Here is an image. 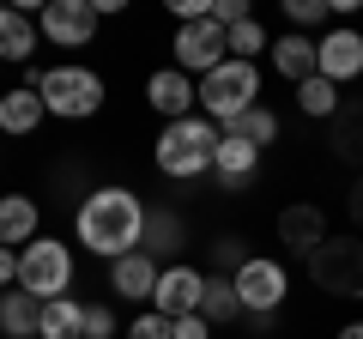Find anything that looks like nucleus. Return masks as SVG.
<instances>
[{"instance_id": "nucleus-4", "label": "nucleus", "mask_w": 363, "mask_h": 339, "mask_svg": "<svg viewBox=\"0 0 363 339\" xmlns=\"http://www.w3.org/2000/svg\"><path fill=\"white\" fill-rule=\"evenodd\" d=\"M30 91L43 97V109L61 121H85L104 109V79L91 73V67H43V73L25 79Z\"/></svg>"}, {"instance_id": "nucleus-6", "label": "nucleus", "mask_w": 363, "mask_h": 339, "mask_svg": "<svg viewBox=\"0 0 363 339\" xmlns=\"http://www.w3.org/2000/svg\"><path fill=\"white\" fill-rule=\"evenodd\" d=\"M309 279L327 297H363V243L357 236H327L309 255Z\"/></svg>"}, {"instance_id": "nucleus-30", "label": "nucleus", "mask_w": 363, "mask_h": 339, "mask_svg": "<svg viewBox=\"0 0 363 339\" xmlns=\"http://www.w3.org/2000/svg\"><path fill=\"white\" fill-rule=\"evenodd\" d=\"M116 333V315H109V303H85V339H109Z\"/></svg>"}, {"instance_id": "nucleus-13", "label": "nucleus", "mask_w": 363, "mask_h": 339, "mask_svg": "<svg viewBox=\"0 0 363 339\" xmlns=\"http://www.w3.org/2000/svg\"><path fill=\"white\" fill-rule=\"evenodd\" d=\"M272 230H279V243H285L291 255H303V261H309L315 248L327 243V212L309 206V200H297V206L279 212V224H272Z\"/></svg>"}, {"instance_id": "nucleus-10", "label": "nucleus", "mask_w": 363, "mask_h": 339, "mask_svg": "<svg viewBox=\"0 0 363 339\" xmlns=\"http://www.w3.org/2000/svg\"><path fill=\"white\" fill-rule=\"evenodd\" d=\"M315 73L333 79V85H351L363 73V30L357 25H333L327 37H315Z\"/></svg>"}, {"instance_id": "nucleus-8", "label": "nucleus", "mask_w": 363, "mask_h": 339, "mask_svg": "<svg viewBox=\"0 0 363 339\" xmlns=\"http://www.w3.org/2000/svg\"><path fill=\"white\" fill-rule=\"evenodd\" d=\"M176 67L188 79H206L212 67L230 61V37H224V25H212V18H200V25H176Z\"/></svg>"}, {"instance_id": "nucleus-29", "label": "nucleus", "mask_w": 363, "mask_h": 339, "mask_svg": "<svg viewBox=\"0 0 363 339\" xmlns=\"http://www.w3.org/2000/svg\"><path fill=\"white\" fill-rule=\"evenodd\" d=\"M145 236H152V248H182V224L169 218V212H157V218L145 224Z\"/></svg>"}, {"instance_id": "nucleus-3", "label": "nucleus", "mask_w": 363, "mask_h": 339, "mask_svg": "<svg viewBox=\"0 0 363 339\" xmlns=\"http://www.w3.org/2000/svg\"><path fill=\"white\" fill-rule=\"evenodd\" d=\"M194 85H200V109H206L212 128H236L260 104V67L255 61H224L206 79H194Z\"/></svg>"}, {"instance_id": "nucleus-32", "label": "nucleus", "mask_w": 363, "mask_h": 339, "mask_svg": "<svg viewBox=\"0 0 363 339\" xmlns=\"http://www.w3.org/2000/svg\"><path fill=\"white\" fill-rule=\"evenodd\" d=\"M176 339H212V321H206V315H182V321H176Z\"/></svg>"}, {"instance_id": "nucleus-25", "label": "nucleus", "mask_w": 363, "mask_h": 339, "mask_svg": "<svg viewBox=\"0 0 363 339\" xmlns=\"http://www.w3.org/2000/svg\"><path fill=\"white\" fill-rule=\"evenodd\" d=\"M224 37H230V61H255V55L272 49V37L260 30V18H242V25H230Z\"/></svg>"}, {"instance_id": "nucleus-26", "label": "nucleus", "mask_w": 363, "mask_h": 339, "mask_svg": "<svg viewBox=\"0 0 363 339\" xmlns=\"http://www.w3.org/2000/svg\"><path fill=\"white\" fill-rule=\"evenodd\" d=\"M224 133H236V140H248V145H272V140H279V116H272L267 104H255L236 128H224Z\"/></svg>"}, {"instance_id": "nucleus-7", "label": "nucleus", "mask_w": 363, "mask_h": 339, "mask_svg": "<svg viewBox=\"0 0 363 339\" xmlns=\"http://www.w3.org/2000/svg\"><path fill=\"white\" fill-rule=\"evenodd\" d=\"M230 285H236V297H242V315H279V303L291 297V273H285V261H272V255H248L230 273Z\"/></svg>"}, {"instance_id": "nucleus-9", "label": "nucleus", "mask_w": 363, "mask_h": 339, "mask_svg": "<svg viewBox=\"0 0 363 339\" xmlns=\"http://www.w3.org/2000/svg\"><path fill=\"white\" fill-rule=\"evenodd\" d=\"M37 30L55 49H85V43L97 37V6H91V0H49L37 13Z\"/></svg>"}, {"instance_id": "nucleus-31", "label": "nucleus", "mask_w": 363, "mask_h": 339, "mask_svg": "<svg viewBox=\"0 0 363 339\" xmlns=\"http://www.w3.org/2000/svg\"><path fill=\"white\" fill-rule=\"evenodd\" d=\"M212 248H218V267H224V273H236V267L248 261V255H242V243H236V236H218V243H212Z\"/></svg>"}, {"instance_id": "nucleus-22", "label": "nucleus", "mask_w": 363, "mask_h": 339, "mask_svg": "<svg viewBox=\"0 0 363 339\" xmlns=\"http://www.w3.org/2000/svg\"><path fill=\"white\" fill-rule=\"evenodd\" d=\"M200 315H206L212 327H218V321H236V315H242V297H236L230 273H206V297H200Z\"/></svg>"}, {"instance_id": "nucleus-35", "label": "nucleus", "mask_w": 363, "mask_h": 339, "mask_svg": "<svg viewBox=\"0 0 363 339\" xmlns=\"http://www.w3.org/2000/svg\"><path fill=\"white\" fill-rule=\"evenodd\" d=\"M339 339H363V321H345V327H339Z\"/></svg>"}, {"instance_id": "nucleus-18", "label": "nucleus", "mask_w": 363, "mask_h": 339, "mask_svg": "<svg viewBox=\"0 0 363 339\" xmlns=\"http://www.w3.org/2000/svg\"><path fill=\"white\" fill-rule=\"evenodd\" d=\"M37 37L43 30L30 25V13L0 6V61H30V55H37Z\"/></svg>"}, {"instance_id": "nucleus-20", "label": "nucleus", "mask_w": 363, "mask_h": 339, "mask_svg": "<svg viewBox=\"0 0 363 339\" xmlns=\"http://www.w3.org/2000/svg\"><path fill=\"white\" fill-rule=\"evenodd\" d=\"M43 97L30 91V85H18V91H6L0 97V133H30V128H43Z\"/></svg>"}, {"instance_id": "nucleus-2", "label": "nucleus", "mask_w": 363, "mask_h": 339, "mask_svg": "<svg viewBox=\"0 0 363 339\" xmlns=\"http://www.w3.org/2000/svg\"><path fill=\"white\" fill-rule=\"evenodd\" d=\"M218 140H224V128H212L206 116L169 121V128L157 133L152 164L164 170L169 182H194V176H206V170H212V152H218Z\"/></svg>"}, {"instance_id": "nucleus-27", "label": "nucleus", "mask_w": 363, "mask_h": 339, "mask_svg": "<svg viewBox=\"0 0 363 339\" xmlns=\"http://www.w3.org/2000/svg\"><path fill=\"white\" fill-rule=\"evenodd\" d=\"M285 18H291V30H303V37H309L315 25H327V18H333V6H327V0H285Z\"/></svg>"}, {"instance_id": "nucleus-24", "label": "nucleus", "mask_w": 363, "mask_h": 339, "mask_svg": "<svg viewBox=\"0 0 363 339\" xmlns=\"http://www.w3.org/2000/svg\"><path fill=\"white\" fill-rule=\"evenodd\" d=\"M333 152L339 157H351V164H363V104H339V116H333Z\"/></svg>"}, {"instance_id": "nucleus-23", "label": "nucleus", "mask_w": 363, "mask_h": 339, "mask_svg": "<svg viewBox=\"0 0 363 339\" xmlns=\"http://www.w3.org/2000/svg\"><path fill=\"white\" fill-rule=\"evenodd\" d=\"M297 109H303V116H315V121H333L339 116V85H333V79H321V73L303 79V85H297Z\"/></svg>"}, {"instance_id": "nucleus-34", "label": "nucleus", "mask_w": 363, "mask_h": 339, "mask_svg": "<svg viewBox=\"0 0 363 339\" xmlns=\"http://www.w3.org/2000/svg\"><path fill=\"white\" fill-rule=\"evenodd\" d=\"M345 212H351V224H357V230H363V176H357V188H351V194H345Z\"/></svg>"}, {"instance_id": "nucleus-15", "label": "nucleus", "mask_w": 363, "mask_h": 339, "mask_svg": "<svg viewBox=\"0 0 363 339\" xmlns=\"http://www.w3.org/2000/svg\"><path fill=\"white\" fill-rule=\"evenodd\" d=\"M255 170H260V145H248V140H236V133H224L218 152H212V176H218L230 194H242V188L255 182Z\"/></svg>"}, {"instance_id": "nucleus-14", "label": "nucleus", "mask_w": 363, "mask_h": 339, "mask_svg": "<svg viewBox=\"0 0 363 339\" xmlns=\"http://www.w3.org/2000/svg\"><path fill=\"white\" fill-rule=\"evenodd\" d=\"M157 261H152V248H133V255H121L116 267H109V291L128 303H152L157 297Z\"/></svg>"}, {"instance_id": "nucleus-28", "label": "nucleus", "mask_w": 363, "mask_h": 339, "mask_svg": "<svg viewBox=\"0 0 363 339\" xmlns=\"http://www.w3.org/2000/svg\"><path fill=\"white\" fill-rule=\"evenodd\" d=\"M128 339H176V321H169V315H157V309H145V315H133Z\"/></svg>"}, {"instance_id": "nucleus-5", "label": "nucleus", "mask_w": 363, "mask_h": 339, "mask_svg": "<svg viewBox=\"0 0 363 339\" xmlns=\"http://www.w3.org/2000/svg\"><path fill=\"white\" fill-rule=\"evenodd\" d=\"M67 285H73V248L61 236H37L18 248V291H30L37 303H55L67 297Z\"/></svg>"}, {"instance_id": "nucleus-16", "label": "nucleus", "mask_w": 363, "mask_h": 339, "mask_svg": "<svg viewBox=\"0 0 363 339\" xmlns=\"http://www.w3.org/2000/svg\"><path fill=\"white\" fill-rule=\"evenodd\" d=\"M272 73H285L291 85H303V79H315V37H303V30H285V37H272Z\"/></svg>"}, {"instance_id": "nucleus-19", "label": "nucleus", "mask_w": 363, "mask_h": 339, "mask_svg": "<svg viewBox=\"0 0 363 339\" xmlns=\"http://www.w3.org/2000/svg\"><path fill=\"white\" fill-rule=\"evenodd\" d=\"M37 321H43V303L30 291H6L0 297V333L6 339H37Z\"/></svg>"}, {"instance_id": "nucleus-17", "label": "nucleus", "mask_w": 363, "mask_h": 339, "mask_svg": "<svg viewBox=\"0 0 363 339\" xmlns=\"http://www.w3.org/2000/svg\"><path fill=\"white\" fill-rule=\"evenodd\" d=\"M37 243V200L30 194H0V248Z\"/></svg>"}, {"instance_id": "nucleus-33", "label": "nucleus", "mask_w": 363, "mask_h": 339, "mask_svg": "<svg viewBox=\"0 0 363 339\" xmlns=\"http://www.w3.org/2000/svg\"><path fill=\"white\" fill-rule=\"evenodd\" d=\"M13 279H18V255H13V248H0V291H13Z\"/></svg>"}, {"instance_id": "nucleus-1", "label": "nucleus", "mask_w": 363, "mask_h": 339, "mask_svg": "<svg viewBox=\"0 0 363 339\" xmlns=\"http://www.w3.org/2000/svg\"><path fill=\"white\" fill-rule=\"evenodd\" d=\"M145 224H152V212L140 206V194L121 188V182H109V188H91V194L79 200L73 236L91 248V255H104V261L116 267L121 255L145 248Z\"/></svg>"}, {"instance_id": "nucleus-21", "label": "nucleus", "mask_w": 363, "mask_h": 339, "mask_svg": "<svg viewBox=\"0 0 363 339\" xmlns=\"http://www.w3.org/2000/svg\"><path fill=\"white\" fill-rule=\"evenodd\" d=\"M37 339H85V303H73V297H55V303H43Z\"/></svg>"}, {"instance_id": "nucleus-12", "label": "nucleus", "mask_w": 363, "mask_h": 339, "mask_svg": "<svg viewBox=\"0 0 363 339\" xmlns=\"http://www.w3.org/2000/svg\"><path fill=\"white\" fill-rule=\"evenodd\" d=\"M200 297H206V273L200 267H164V279H157V297L152 309L169 315V321H182V315H200Z\"/></svg>"}, {"instance_id": "nucleus-11", "label": "nucleus", "mask_w": 363, "mask_h": 339, "mask_svg": "<svg viewBox=\"0 0 363 339\" xmlns=\"http://www.w3.org/2000/svg\"><path fill=\"white\" fill-rule=\"evenodd\" d=\"M145 104H152L157 116H164V128H169V121H188V116H194L200 85L182 73V67H157V73L145 79Z\"/></svg>"}]
</instances>
